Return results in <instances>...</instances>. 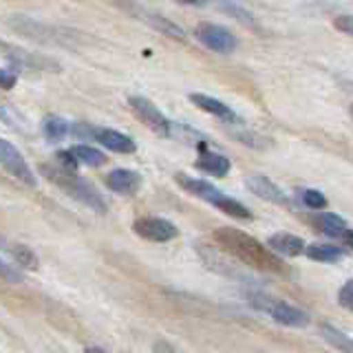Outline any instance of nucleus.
Segmentation results:
<instances>
[{
	"mask_svg": "<svg viewBox=\"0 0 353 353\" xmlns=\"http://www.w3.org/2000/svg\"><path fill=\"white\" fill-rule=\"evenodd\" d=\"M214 241L221 252L241 261L243 265H248V268L261 270V272H274V274H290L283 259L272 254L268 248H265V243L245 234L243 230L219 228L214 232Z\"/></svg>",
	"mask_w": 353,
	"mask_h": 353,
	"instance_id": "obj_1",
	"label": "nucleus"
},
{
	"mask_svg": "<svg viewBox=\"0 0 353 353\" xmlns=\"http://www.w3.org/2000/svg\"><path fill=\"white\" fill-rule=\"evenodd\" d=\"M174 181L179 183L185 192H190L199 199H203V201L212 203L214 208H219L221 212H225L230 216H236V219H243L248 221L252 219V212L243 205L241 201H236V199L228 196L223 190H219V188H214L210 181H203V179H196V176H190V174H183L179 172L174 176Z\"/></svg>",
	"mask_w": 353,
	"mask_h": 353,
	"instance_id": "obj_2",
	"label": "nucleus"
},
{
	"mask_svg": "<svg viewBox=\"0 0 353 353\" xmlns=\"http://www.w3.org/2000/svg\"><path fill=\"white\" fill-rule=\"evenodd\" d=\"M42 172L47 174V179L58 183L66 194L73 196L75 201L84 203L91 210H97V212H106L104 199L99 196V192L95 190V188L86 179H82V176H77L75 172H64L60 168H51V165H42Z\"/></svg>",
	"mask_w": 353,
	"mask_h": 353,
	"instance_id": "obj_3",
	"label": "nucleus"
},
{
	"mask_svg": "<svg viewBox=\"0 0 353 353\" xmlns=\"http://www.w3.org/2000/svg\"><path fill=\"white\" fill-rule=\"evenodd\" d=\"M7 25L29 40H36L42 44H55V47H66V44H71V36H73L69 29H58L53 25H47V22H40L36 18L20 16V14L11 16L7 20Z\"/></svg>",
	"mask_w": 353,
	"mask_h": 353,
	"instance_id": "obj_4",
	"label": "nucleus"
},
{
	"mask_svg": "<svg viewBox=\"0 0 353 353\" xmlns=\"http://www.w3.org/2000/svg\"><path fill=\"white\" fill-rule=\"evenodd\" d=\"M245 296L254 307L261 309L265 314H270L279 325H285V327H307L309 325L307 312H303V309H298L290 303L279 301V298L268 296L263 292H252V290L245 292Z\"/></svg>",
	"mask_w": 353,
	"mask_h": 353,
	"instance_id": "obj_5",
	"label": "nucleus"
},
{
	"mask_svg": "<svg viewBox=\"0 0 353 353\" xmlns=\"http://www.w3.org/2000/svg\"><path fill=\"white\" fill-rule=\"evenodd\" d=\"M194 36L205 49L214 53H232L239 47V40L234 33L221 25H214V22H201V25L194 29Z\"/></svg>",
	"mask_w": 353,
	"mask_h": 353,
	"instance_id": "obj_6",
	"label": "nucleus"
},
{
	"mask_svg": "<svg viewBox=\"0 0 353 353\" xmlns=\"http://www.w3.org/2000/svg\"><path fill=\"white\" fill-rule=\"evenodd\" d=\"M128 106L132 108V113H135L143 121V124H146L154 132V135L170 137V124H172V121L165 117L161 110L150 102V99L141 97V95H132V97H128Z\"/></svg>",
	"mask_w": 353,
	"mask_h": 353,
	"instance_id": "obj_7",
	"label": "nucleus"
},
{
	"mask_svg": "<svg viewBox=\"0 0 353 353\" xmlns=\"http://www.w3.org/2000/svg\"><path fill=\"white\" fill-rule=\"evenodd\" d=\"M0 165L14 176V179L27 183V185H36V174L29 168L27 159L22 157V152L14 146L11 141L0 137Z\"/></svg>",
	"mask_w": 353,
	"mask_h": 353,
	"instance_id": "obj_8",
	"label": "nucleus"
},
{
	"mask_svg": "<svg viewBox=\"0 0 353 353\" xmlns=\"http://www.w3.org/2000/svg\"><path fill=\"white\" fill-rule=\"evenodd\" d=\"M132 230H135L137 236L152 241V243H165V241H172L179 236V228H176L172 221L161 219V216L137 219L135 223H132Z\"/></svg>",
	"mask_w": 353,
	"mask_h": 353,
	"instance_id": "obj_9",
	"label": "nucleus"
},
{
	"mask_svg": "<svg viewBox=\"0 0 353 353\" xmlns=\"http://www.w3.org/2000/svg\"><path fill=\"white\" fill-rule=\"evenodd\" d=\"M126 11H130L132 16L135 18H139V20H143L146 25H150L152 29H157V31H161V33H165V36H170V38H174V40H185V33H183V29L176 25V22H172V20H168V18H163L161 14H157V11H150V9H146V7H141V5H121Z\"/></svg>",
	"mask_w": 353,
	"mask_h": 353,
	"instance_id": "obj_10",
	"label": "nucleus"
},
{
	"mask_svg": "<svg viewBox=\"0 0 353 353\" xmlns=\"http://www.w3.org/2000/svg\"><path fill=\"white\" fill-rule=\"evenodd\" d=\"M199 254H201L203 263L208 265L210 270L216 272V274H223L228 276V279L232 281H243V283H250V276L243 274L239 268H234L232 265V261L225 256L223 252H221L219 248H205V245H199Z\"/></svg>",
	"mask_w": 353,
	"mask_h": 353,
	"instance_id": "obj_11",
	"label": "nucleus"
},
{
	"mask_svg": "<svg viewBox=\"0 0 353 353\" xmlns=\"http://www.w3.org/2000/svg\"><path fill=\"white\" fill-rule=\"evenodd\" d=\"M245 185L252 194H256L263 201H270V203H276V205H292L290 196L283 192L281 185H276L272 179L263 174H254L250 179H245Z\"/></svg>",
	"mask_w": 353,
	"mask_h": 353,
	"instance_id": "obj_12",
	"label": "nucleus"
},
{
	"mask_svg": "<svg viewBox=\"0 0 353 353\" xmlns=\"http://www.w3.org/2000/svg\"><path fill=\"white\" fill-rule=\"evenodd\" d=\"M5 51L7 58L14 62V69H47V71H58V62H53L49 58H44V55H36V53H27L22 49H16V47H7V44H0Z\"/></svg>",
	"mask_w": 353,
	"mask_h": 353,
	"instance_id": "obj_13",
	"label": "nucleus"
},
{
	"mask_svg": "<svg viewBox=\"0 0 353 353\" xmlns=\"http://www.w3.org/2000/svg\"><path fill=\"white\" fill-rule=\"evenodd\" d=\"M265 248H268L272 254L276 256H287V259H294V256H301L305 252V241L301 236H294L290 232H279V234H272L265 243Z\"/></svg>",
	"mask_w": 353,
	"mask_h": 353,
	"instance_id": "obj_14",
	"label": "nucleus"
},
{
	"mask_svg": "<svg viewBox=\"0 0 353 353\" xmlns=\"http://www.w3.org/2000/svg\"><path fill=\"white\" fill-rule=\"evenodd\" d=\"M93 141L102 143L104 148L113 150V152H119V154H130V152L137 150L135 141H132L128 135H124V132L115 130V128H99V126H95Z\"/></svg>",
	"mask_w": 353,
	"mask_h": 353,
	"instance_id": "obj_15",
	"label": "nucleus"
},
{
	"mask_svg": "<svg viewBox=\"0 0 353 353\" xmlns=\"http://www.w3.org/2000/svg\"><path fill=\"white\" fill-rule=\"evenodd\" d=\"M104 181L110 190L117 194H135L141 188V174L135 170L117 168V170H110Z\"/></svg>",
	"mask_w": 353,
	"mask_h": 353,
	"instance_id": "obj_16",
	"label": "nucleus"
},
{
	"mask_svg": "<svg viewBox=\"0 0 353 353\" xmlns=\"http://www.w3.org/2000/svg\"><path fill=\"white\" fill-rule=\"evenodd\" d=\"M190 102L196 104V108L205 110V113H210V115H214V117H219V119L228 121V124H234V121H239V117H236L234 110H232L228 104L221 102V99H216V97H210V95H203V93H192V95H190Z\"/></svg>",
	"mask_w": 353,
	"mask_h": 353,
	"instance_id": "obj_17",
	"label": "nucleus"
},
{
	"mask_svg": "<svg viewBox=\"0 0 353 353\" xmlns=\"http://www.w3.org/2000/svg\"><path fill=\"white\" fill-rule=\"evenodd\" d=\"M194 168L201 170L205 174H214V176H225L232 168V161L221 152H210V150H201L199 159L194 161Z\"/></svg>",
	"mask_w": 353,
	"mask_h": 353,
	"instance_id": "obj_18",
	"label": "nucleus"
},
{
	"mask_svg": "<svg viewBox=\"0 0 353 353\" xmlns=\"http://www.w3.org/2000/svg\"><path fill=\"white\" fill-rule=\"evenodd\" d=\"M314 223L318 225L320 232H325L327 236H334V239H342L351 230L347 225V221L334 212H318L314 216Z\"/></svg>",
	"mask_w": 353,
	"mask_h": 353,
	"instance_id": "obj_19",
	"label": "nucleus"
},
{
	"mask_svg": "<svg viewBox=\"0 0 353 353\" xmlns=\"http://www.w3.org/2000/svg\"><path fill=\"white\" fill-rule=\"evenodd\" d=\"M69 152L77 163L91 165V168H99V165H104L108 161V157L102 150H97L93 146H86V143H77V146H73Z\"/></svg>",
	"mask_w": 353,
	"mask_h": 353,
	"instance_id": "obj_20",
	"label": "nucleus"
},
{
	"mask_svg": "<svg viewBox=\"0 0 353 353\" xmlns=\"http://www.w3.org/2000/svg\"><path fill=\"white\" fill-rule=\"evenodd\" d=\"M320 336H323L334 349H338L342 353H353V342H351V338L345 334V331L336 329L334 325H329V323L320 325Z\"/></svg>",
	"mask_w": 353,
	"mask_h": 353,
	"instance_id": "obj_21",
	"label": "nucleus"
},
{
	"mask_svg": "<svg viewBox=\"0 0 353 353\" xmlns=\"http://www.w3.org/2000/svg\"><path fill=\"white\" fill-rule=\"evenodd\" d=\"M305 254L316 263H336L342 259V252L338 245H327V243H314V245H307Z\"/></svg>",
	"mask_w": 353,
	"mask_h": 353,
	"instance_id": "obj_22",
	"label": "nucleus"
},
{
	"mask_svg": "<svg viewBox=\"0 0 353 353\" xmlns=\"http://www.w3.org/2000/svg\"><path fill=\"white\" fill-rule=\"evenodd\" d=\"M9 254H11V259H14L22 270H29V272H36L38 270V256H36V252H33L29 245H22V243H14V245H7Z\"/></svg>",
	"mask_w": 353,
	"mask_h": 353,
	"instance_id": "obj_23",
	"label": "nucleus"
},
{
	"mask_svg": "<svg viewBox=\"0 0 353 353\" xmlns=\"http://www.w3.org/2000/svg\"><path fill=\"white\" fill-rule=\"evenodd\" d=\"M42 132L49 141H62L66 135H69V124L58 115H49L42 121Z\"/></svg>",
	"mask_w": 353,
	"mask_h": 353,
	"instance_id": "obj_24",
	"label": "nucleus"
},
{
	"mask_svg": "<svg viewBox=\"0 0 353 353\" xmlns=\"http://www.w3.org/2000/svg\"><path fill=\"white\" fill-rule=\"evenodd\" d=\"M219 9L225 11V14H230L234 20L243 22V25H254V16L250 14L245 7H241L239 3H221Z\"/></svg>",
	"mask_w": 353,
	"mask_h": 353,
	"instance_id": "obj_25",
	"label": "nucleus"
},
{
	"mask_svg": "<svg viewBox=\"0 0 353 353\" xmlns=\"http://www.w3.org/2000/svg\"><path fill=\"white\" fill-rule=\"evenodd\" d=\"M301 201L312 210H325L327 208V196L320 190H312V188L301 190Z\"/></svg>",
	"mask_w": 353,
	"mask_h": 353,
	"instance_id": "obj_26",
	"label": "nucleus"
},
{
	"mask_svg": "<svg viewBox=\"0 0 353 353\" xmlns=\"http://www.w3.org/2000/svg\"><path fill=\"white\" fill-rule=\"evenodd\" d=\"M69 132H71V135H75L77 139H91L93 141L95 126L88 124V121H75L73 126H69Z\"/></svg>",
	"mask_w": 353,
	"mask_h": 353,
	"instance_id": "obj_27",
	"label": "nucleus"
},
{
	"mask_svg": "<svg viewBox=\"0 0 353 353\" xmlns=\"http://www.w3.org/2000/svg\"><path fill=\"white\" fill-rule=\"evenodd\" d=\"M351 292H353V283L351 281H347L345 285L340 287V292H338V303L345 307V309H353V296H351Z\"/></svg>",
	"mask_w": 353,
	"mask_h": 353,
	"instance_id": "obj_28",
	"label": "nucleus"
},
{
	"mask_svg": "<svg viewBox=\"0 0 353 353\" xmlns=\"http://www.w3.org/2000/svg\"><path fill=\"white\" fill-rule=\"evenodd\" d=\"M16 82H18V73L14 69H0V88H3V91L14 88Z\"/></svg>",
	"mask_w": 353,
	"mask_h": 353,
	"instance_id": "obj_29",
	"label": "nucleus"
},
{
	"mask_svg": "<svg viewBox=\"0 0 353 353\" xmlns=\"http://www.w3.org/2000/svg\"><path fill=\"white\" fill-rule=\"evenodd\" d=\"M0 279L3 281H9V283H20L22 279H20V274L11 268V265H7L3 259H0Z\"/></svg>",
	"mask_w": 353,
	"mask_h": 353,
	"instance_id": "obj_30",
	"label": "nucleus"
},
{
	"mask_svg": "<svg viewBox=\"0 0 353 353\" xmlns=\"http://www.w3.org/2000/svg\"><path fill=\"white\" fill-rule=\"evenodd\" d=\"M334 25H336L340 31H345L347 36H351V33H353V20H351V16H349V14L338 16V18L334 20Z\"/></svg>",
	"mask_w": 353,
	"mask_h": 353,
	"instance_id": "obj_31",
	"label": "nucleus"
},
{
	"mask_svg": "<svg viewBox=\"0 0 353 353\" xmlns=\"http://www.w3.org/2000/svg\"><path fill=\"white\" fill-rule=\"evenodd\" d=\"M0 119H5L9 126H14V121H16V119H14V115H11L9 106H7V104L3 102V99H0Z\"/></svg>",
	"mask_w": 353,
	"mask_h": 353,
	"instance_id": "obj_32",
	"label": "nucleus"
},
{
	"mask_svg": "<svg viewBox=\"0 0 353 353\" xmlns=\"http://www.w3.org/2000/svg\"><path fill=\"white\" fill-rule=\"evenodd\" d=\"M152 353H179L176 349H172L168 342H163V340H159V342H154V347H152Z\"/></svg>",
	"mask_w": 353,
	"mask_h": 353,
	"instance_id": "obj_33",
	"label": "nucleus"
},
{
	"mask_svg": "<svg viewBox=\"0 0 353 353\" xmlns=\"http://www.w3.org/2000/svg\"><path fill=\"white\" fill-rule=\"evenodd\" d=\"M84 353H104V351L97 347H88V349H84Z\"/></svg>",
	"mask_w": 353,
	"mask_h": 353,
	"instance_id": "obj_34",
	"label": "nucleus"
}]
</instances>
